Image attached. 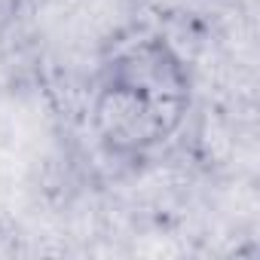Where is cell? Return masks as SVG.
Wrapping results in <instances>:
<instances>
[{
    "label": "cell",
    "instance_id": "obj_1",
    "mask_svg": "<svg viewBox=\"0 0 260 260\" xmlns=\"http://www.w3.org/2000/svg\"><path fill=\"white\" fill-rule=\"evenodd\" d=\"M193 71L175 40L147 25L116 31L89 83V128L98 150L125 169L153 162L193 110Z\"/></svg>",
    "mask_w": 260,
    "mask_h": 260
}]
</instances>
